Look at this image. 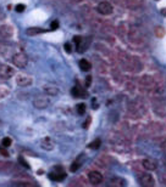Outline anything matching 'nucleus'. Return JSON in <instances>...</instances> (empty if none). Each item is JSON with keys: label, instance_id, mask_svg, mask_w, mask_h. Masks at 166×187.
<instances>
[{"label": "nucleus", "instance_id": "nucleus-31", "mask_svg": "<svg viewBox=\"0 0 166 187\" xmlns=\"http://www.w3.org/2000/svg\"><path fill=\"white\" fill-rule=\"evenodd\" d=\"M161 150H162V151L166 153V140H165V141L161 143Z\"/></svg>", "mask_w": 166, "mask_h": 187}, {"label": "nucleus", "instance_id": "nucleus-14", "mask_svg": "<svg viewBox=\"0 0 166 187\" xmlns=\"http://www.w3.org/2000/svg\"><path fill=\"white\" fill-rule=\"evenodd\" d=\"M71 95L73 97H87V92L83 91L78 85H76L71 89Z\"/></svg>", "mask_w": 166, "mask_h": 187}, {"label": "nucleus", "instance_id": "nucleus-27", "mask_svg": "<svg viewBox=\"0 0 166 187\" xmlns=\"http://www.w3.org/2000/svg\"><path fill=\"white\" fill-rule=\"evenodd\" d=\"M59 28V22L58 21H53L50 23V31H56Z\"/></svg>", "mask_w": 166, "mask_h": 187}, {"label": "nucleus", "instance_id": "nucleus-24", "mask_svg": "<svg viewBox=\"0 0 166 187\" xmlns=\"http://www.w3.org/2000/svg\"><path fill=\"white\" fill-rule=\"evenodd\" d=\"M11 145H12V140H11L10 137H4V139L1 140V146H4L5 148L10 147Z\"/></svg>", "mask_w": 166, "mask_h": 187}, {"label": "nucleus", "instance_id": "nucleus-32", "mask_svg": "<svg viewBox=\"0 0 166 187\" xmlns=\"http://www.w3.org/2000/svg\"><path fill=\"white\" fill-rule=\"evenodd\" d=\"M89 122H91V118H88V119H87V122L84 123V129H87V128H88V124H89Z\"/></svg>", "mask_w": 166, "mask_h": 187}, {"label": "nucleus", "instance_id": "nucleus-6", "mask_svg": "<svg viewBox=\"0 0 166 187\" xmlns=\"http://www.w3.org/2000/svg\"><path fill=\"white\" fill-rule=\"evenodd\" d=\"M97 11L103 16H109L112 13L114 9H112V5L109 1H100L97 5Z\"/></svg>", "mask_w": 166, "mask_h": 187}, {"label": "nucleus", "instance_id": "nucleus-4", "mask_svg": "<svg viewBox=\"0 0 166 187\" xmlns=\"http://www.w3.org/2000/svg\"><path fill=\"white\" fill-rule=\"evenodd\" d=\"M65 178H66V172L63 171V169L60 165L54 167V170L50 171V174H49V179L52 181H56V182L65 180Z\"/></svg>", "mask_w": 166, "mask_h": 187}, {"label": "nucleus", "instance_id": "nucleus-15", "mask_svg": "<svg viewBox=\"0 0 166 187\" xmlns=\"http://www.w3.org/2000/svg\"><path fill=\"white\" fill-rule=\"evenodd\" d=\"M45 32H46L45 29L39 28V27H31V28H27V29H26V34L30 35V37L38 35V34H42V33H45Z\"/></svg>", "mask_w": 166, "mask_h": 187}, {"label": "nucleus", "instance_id": "nucleus-7", "mask_svg": "<svg viewBox=\"0 0 166 187\" xmlns=\"http://www.w3.org/2000/svg\"><path fill=\"white\" fill-rule=\"evenodd\" d=\"M15 75V69L9 64H0V78L3 80H9Z\"/></svg>", "mask_w": 166, "mask_h": 187}, {"label": "nucleus", "instance_id": "nucleus-35", "mask_svg": "<svg viewBox=\"0 0 166 187\" xmlns=\"http://www.w3.org/2000/svg\"><path fill=\"white\" fill-rule=\"evenodd\" d=\"M72 1H76V3H77V1H81V0H72Z\"/></svg>", "mask_w": 166, "mask_h": 187}, {"label": "nucleus", "instance_id": "nucleus-36", "mask_svg": "<svg viewBox=\"0 0 166 187\" xmlns=\"http://www.w3.org/2000/svg\"><path fill=\"white\" fill-rule=\"evenodd\" d=\"M165 163H166V160H165Z\"/></svg>", "mask_w": 166, "mask_h": 187}, {"label": "nucleus", "instance_id": "nucleus-19", "mask_svg": "<svg viewBox=\"0 0 166 187\" xmlns=\"http://www.w3.org/2000/svg\"><path fill=\"white\" fill-rule=\"evenodd\" d=\"M154 33H155L156 38H164V35H165V28H164V27H161V26H158L156 28H155V31H154Z\"/></svg>", "mask_w": 166, "mask_h": 187}, {"label": "nucleus", "instance_id": "nucleus-29", "mask_svg": "<svg viewBox=\"0 0 166 187\" xmlns=\"http://www.w3.org/2000/svg\"><path fill=\"white\" fill-rule=\"evenodd\" d=\"M0 153H1L3 156H5V157H7V156H9V152L5 150V147H4V146L0 147Z\"/></svg>", "mask_w": 166, "mask_h": 187}, {"label": "nucleus", "instance_id": "nucleus-30", "mask_svg": "<svg viewBox=\"0 0 166 187\" xmlns=\"http://www.w3.org/2000/svg\"><path fill=\"white\" fill-rule=\"evenodd\" d=\"M65 51H66V52H69V53L71 52V45H70L69 43H66V44H65Z\"/></svg>", "mask_w": 166, "mask_h": 187}, {"label": "nucleus", "instance_id": "nucleus-28", "mask_svg": "<svg viewBox=\"0 0 166 187\" xmlns=\"http://www.w3.org/2000/svg\"><path fill=\"white\" fill-rule=\"evenodd\" d=\"M91 84H92V77H91V75H87V77H86V86H87V88L91 86Z\"/></svg>", "mask_w": 166, "mask_h": 187}, {"label": "nucleus", "instance_id": "nucleus-22", "mask_svg": "<svg viewBox=\"0 0 166 187\" xmlns=\"http://www.w3.org/2000/svg\"><path fill=\"white\" fill-rule=\"evenodd\" d=\"M82 164L78 162V160H76V162H73L72 164H71V167H70V170L72 171V172H76L78 169H80V167H81Z\"/></svg>", "mask_w": 166, "mask_h": 187}, {"label": "nucleus", "instance_id": "nucleus-13", "mask_svg": "<svg viewBox=\"0 0 166 187\" xmlns=\"http://www.w3.org/2000/svg\"><path fill=\"white\" fill-rule=\"evenodd\" d=\"M43 90H44V92L48 96H56L59 94V89L55 85H44Z\"/></svg>", "mask_w": 166, "mask_h": 187}, {"label": "nucleus", "instance_id": "nucleus-9", "mask_svg": "<svg viewBox=\"0 0 166 187\" xmlns=\"http://www.w3.org/2000/svg\"><path fill=\"white\" fill-rule=\"evenodd\" d=\"M88 179H89V182H91L92 185H100L101 182H103L104 178H103V174H100L99 171H89L88 172Z\"/></svg>", "mask_w": 166, "mask_h": 187}, {"label": "nucleus", "instance_id": "nucleus-10", "mask_svg": "<svg viewBox=\"0 0 166 187\" xmlns=\"http://www.w3.org/2000/svg\"><path fill=\"white\" fill-rule=\"evenodd\" d=\"M41 147L44 150V151H53L54 150V147H55V142L54 140L50 137V136H45L41 140Z\"/></svg>", "mask_w": 166, "mask_h": 187}, {"label": "nucleus", "instance_id": "nucleus-33", "mask_svg": "<svg viewBox=\"0 0 166 187\" xmlns=\"http://www.w3.org/2000/svg\"><path fill=\"white\" fill-rule=\"evenodd\" d=\"M162 181H164V183L166 185V172L162 174Z\"/></svg>", "mask_w": 166, "mask_h": 187}, {"label": "nucleus", "instance_id": "nucleus-18", "mask_svg": "<svg viewBox=\"0 0 166 187\" xmlns=\"http://www.w3.org/2000/svg\"><path fill=\"white\" fill-rule=\"evenodd\" d=\"M126 1L128 7H138L139 5H142L143 0H126Z\"/></svg>", "mask_w": 166, "mask_h": 187}, {"label": "nucleus", "instance_id": "nucleus-1", "mask_svg": "<svg viewBox=\"0 0 166 187\" xmlns=\"http://www.w3.org/2000/svg\"><path fill=\"white\" fill-rule=\"evenodd\" d=\"M128 39L130 42L134 45H142L144 43V35L142 33L138 27H132L130 29V33H128Z\"/></svg>", "mask_w": 166, "mask_h": 187}, {"label": "nucleus", "instance_id": "nucleus-17", "mask_svg": "<svg viewBox=\"0 0 166 187\" xmlns=\"http://www.w3.org/2000/svg\"><path fill=\"white\" fill-rule=\"evenodd\" d=\"M14 186H22V187H31L34 186L32 181H26V180H21V181H14Z\"/></svg>", "mask_w": 166, "mask_h": 187}, {"label": "nucleus", "instance_id": "nucleus-16", "mask_svg": "<svg viewBox=\"0 0 166 187\" xmlns=\"http://www.w3.org/2000/svg\"><path fill=\"white\" fill-rule=\"evenodd\" d=\"M80 68L83 72H89V71H91V68H92V64H91V62H89V61L83 58V60L80 61Z\"/></svg>", "mask_w": 166, "mask_h": 187}, {"label": "nucleus", "instance_id": "nucleus-21", "mask_svg": "<svg viewBox=\"0 0 166 187\" xmlns=\"http://www.w3.org/2000/svg\"><path fill=\"white\" fill-rule=\"evenodd\" d=\"M76 111H77V113L80 115H83L86 113V104L84 103H78L77 106H76Z\"/></svg>", "mask_w": 166, "mask_h": 187}, {"label": "nucleus", "instance_id": "nucleus-12", "mask_svg": "<svg viewBox=\"0 0 166 187\" xmlns=\"http://www.w3.org/2000/svg\"><path fill=\"white\" fill-rule=\"evenodd\" d=\"M142 167H143L147 171H154V170H156L158 164H156L155 160H153V159H150V158H145V159L142 160Z\"/></svg>", "mask_w": 166, "mask_h": 187}, {"label": "nucleus", "instance_id": "nucleus-11", "mask_svg": "<svg viewBox=\"0 0 166 187\" xmlns=\"http://www.w3.org/2000/svg\"><path fill=\"white\" fill-rule=\"evenodd\" d=\"M14 35V28L10 24H3L0 26V37L3 39H10Z\"/></svg>", "mask_w": 166, "mask_h": 187}, {"label": "nucleus", "instance_id": "nucleus-20", "mask_svg": "<svg viewBox=\"0 0 166 187\" xmlns=\"http://www.w3.org/2000/svg\"><path fill=\"white\" fill-rule=\"evenodd\" d=\"M100 145H101V141H100V139H95L94 141H92L91 143H89V148L91 150H98L99 147H100Z\"/></svg>", "mask_w": 166, "mask_h": 187}, {"label": "nucleus", "instance_id": "nucleus-34", "mask_svg": "<svg viewBox=\"0 0 166 187\" xmlns=\"http://www.w3.org/2000/svg\"><path fill=\"white\" fill-rule=\"evenodd\" d=\"M161 15L166 16V9H162V10H161Z\"/></svg>", "mask_w": 166, "mask_h": 187}, {"label": "nucleus", "instance_id": "nucleus-8", "mask_svg": "<svg viewBox=\"0 0 166 187\" xmlns=\"http://www.w3.org/2000/svg\"><path fill=\"white\" fill-rule=\"evenodd\" d=\"M49 103H50V100L46 96H37L33 100V106H34V108H37V110L46 108V107L49 106Z\"/></svg>", "mask_w": 166, "mask_h": 187}, {"label": "nucleus", "instance_id": "nucleus-5", "mask_svg": "<svg viewBox=\"0 0 166 187\" xmlns=\"http://www.w3.org/2000/svg\"><path fill=\"white\" fill-rule=\"evenodd\" d=\"M139 185L143 187H153L155 185V180L149 172H140L139 175Z\"/></svg>", "mask_w": 166, "mask_h": 187}, {"label": "nucleus", "instance_id": "nucleus-26", "mask_svg": "<svg viewBox=\"0 0 166 187\" xmlns=\"http://www.w3.org/2000/svg\"><path fill=\"white\" fill-rule=\"evenodd\" d=\"M18 162H20V164H21L23 168H26V169H30V168H31V167L28 165V163H27L22 157H18Z\"/></svg>", "mask_w": 166, "mask_h": 187}, {"label": "nucleus", "instance_id": "nucleus-25", "mask_svg": "<svg viewBox=\"0 0 166 187\" xmlns=\"http://www.w3.org/2000/svg\"><path fill=\"white\" fill-rule=\"evenodd\" d=\"M15 10H16V12L21 13V12H23L24 10H26V5H23V4H17V5L15 6Z\"/></svg>", "mask_w": 166, "mask_h": 187}, {"label": "nucleus", "instance_id": "nucleus-3", "mask_svg": "<svg viewBox=\"0 0 166 187\" xmlns=\"http://www.w3.org/2000/svg\"><path fill=\"white\" fill-rule=\"evenodd\" d=\"M16 84L20 88H28L33 84V78L30 74L20 73V74L16 75Z\"/></svg>", "mask_w": 166, "mask_h": 187}, {"label": "nucleus", "instance_id": "nucleus-2", "mask_svg": "<svg viewBox=\"0 0 166 187\" xmlns=\"http://www.w3.org/2000/svg\"><path fill=\"white\" fill-rule=\"evenodd\" d=\"M11 61L14 63V66L17 67V68H24V67L28 64V57H27L26 53L22 52V51L14 53L11 57Z\"/></svg>", "mask_w": 166, "mask_h": 187}, {"label": "nucleus", "instance_id": "nucleus-23", "mask_svg": "<svg viewBox=\"0 0 166 187\" xmlns=\"http://www.w3.org/2000/svg\"><path fill=\"white\" fill-rule=\"evenodd\" d=\"M7 94H9V89L5 85H0V99L5 97Z\"/></svg>", "mask_w": 166, "mask_h": 187}]
</instances>
